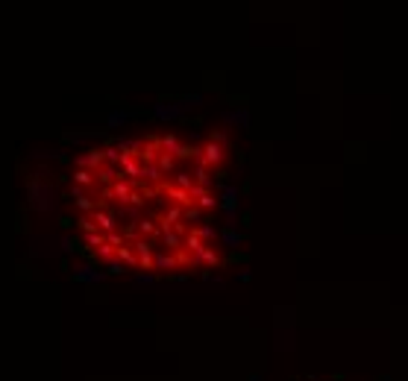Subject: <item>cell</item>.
<instances>
[{
	"instance_id": "6da1fadb",
	"label": "cell",
	"mask_w": 408,
	"mask_h": 381,
	"mask_svg": "<svg viewBox=\"0 0 408 381\" xmlns=\"http://www.w3.org/2000/svg\"><path fill=\"white\" fill-rule=\"evenodd\" d=\"M226 147L147 132L77 156L65 179L68 226L94 264L115 273L191 276L226 255Z\"/></svg>"
}]
</instances>
